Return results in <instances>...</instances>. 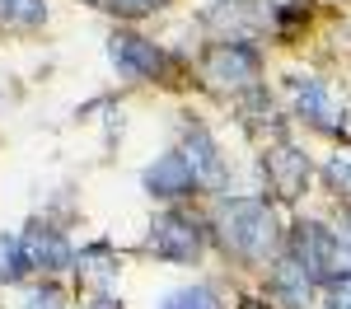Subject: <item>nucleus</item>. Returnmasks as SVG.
Wrapping results in <instances>:
<instances>
[{"label": "nucleus", "mask_w": 351, "mask_h": 309, "mask_svg": "<svg viewBox=\"0 0 351 309\" xmlns=\"http://www.w3.org/2000/svg\"><path fill=\"white\" fill-rule=\"evenodd\" d=\"M160 309H220V300H216V291H211V286H183V291L164 295Z\"/></svg>", "instance_id": "16"}, {"label": "nucleus", "mask_w": 351, "mask_h": 309, "mask_svg": "<svg viewBox=\"0 0 351 309\" xmlns=\"http://www.w3.org/2000/svg\"><path fill=\"white\" fill-rule=\"evenodd\" d=\"M75 272H80V281L94 295H108V286L117 281V253H112L108 244H89V249H80V258H75Z\"/></svg>", "instance_id": "12"}, {"label": "nucleus", "mask_w": 351, "mask_h": 309, "mask_svg": "<svg viewBox=\"0 0 351 309\" xmlns=\"http://www.w3.org/2000/svg\"><path fill=\"white\" fill-rule=\"evenodd\" d=\"M328 309H351V277L328 281Z\"/></svg>", "instance_id": "20"}, {"label": "nucleus", "mask_w": 351, "mask_h": 309, "mask_svg": "<svg viewBox=\"0 0 351 309\" xmlns=\"http://www.w3.org/2000/svg\"><path fill=\"white\" fill-rule=\"evenodd\" d=\"M328 183H332L337 193H351V155H337V160L328 164Z\"/></svg>", "instance_id": "19"}, {"label": "nucleus", "mask_w": 351, "mask_h": 309, "mask_svg": "<svg viewBox=\"0 0 351 309\" xmlns=\"http://www.w3.org/2000/svg\"><path fill=\"white\" fill-rule=\"evenodd\" d=\"M281 10L276 0H216L206 10V28L220 33V42H243L253 33H267V28H281Z\"/></svg>", "instance_id": "2"}, {"label": "nucleus", "mask_w": 351, "mask_h": 309, "mask_svg": "<svg viewBox=\"0 0 351 309\" xmlns=\"http://www.w3.org/2000/svg\"><path fill=\"white\" fill-rule=\"evenodd\" d=\"M24 309H66V295H61V286L43 281V286H33V291H28Z\"/></svg>", "instance_id": "17"}, {"label": "nucleus", "mask_w": 351, "mask_h": 309, "mask_svg": "<svg viewBox=\"0 0 351 309\" xmlns=\"http://www.w3.org/2000/svg\"><path fill=\"white\" fill-rule=\"evenodd\" d=\"M202 75L216 94H248L258 89V52L248 42H216L202 56Z\"/></svg>", "instance_id": "3"}, {"label": "nucleus", "mask_w": 351, "mask_h": 309, "mask_svg": "<svg viewBox=\"0 0 351 309\" xmlns=\"http://www.w3.org/2000/svg\"><path fill=\"white\" fill-rule=\"evenodd\" d=\"M47 19V5L43 0H0V24L10 28H33Z\"/></svg>", "instance_id": "15"}, {"label": "nucleus", "mask_w": 351, "mask_h": 309, "mask_svg": "<svg viewBox=\"0 0 351 309\" xmlns=\"http://www.w3.org/2000/svg\"><path fill=\"white\" fill-rule=\"evenodd\" d=\"M216 239L234 258H271L276 253V216L263 197H225L216 206Z\"/></svg>", "instance_id": "1"}, {"label": "nucleus", "mask_w": 351, "mask_h": 309, "mask_svg": "<svg viewBox=\"0 0 351 309\" xmlns=\"http://www.w3.org/2000/svg\"><path fill=\"white\" fill-rule=\"evenodd\" d=\"M89 309H122V300H112V295H94Z\"/></svg>", "instance_id": "21"}, {"label": "nucleus", "mask_w": 351, "mask_h": 309, "mask_svg": "<svg viewBox=\"0 0 351 309\" xmlns=\"http://www.w3.org/2000/svg\"><path fill=\"white\" fill-rule=\"evenodd\" d=\"M239 122L253 132V136H286V127H281V112H276V103H271L263 89H248L239 99Z\"/></svg>", "instance_id": "13"}, {"label": "nucleus", "mask_w": 351, "mask_h": 309, "mask_svg": "<svg viewBox=\"0 0 351 309\" xmlns=\"http://www.w3.org/2000/svg\"><path fill=\"white\" fill-rule=\"evenodd\" d=\"M263 178L276 193V201H300L304 188H309V155L286 145V140H276L267 150V160H263Z\"/></svg>", "instance_id": "6"}, {"label": "nucleus", "mask_w": 351, "mask_h": 309, "mask_svg": "<svg viewBox=\"0 0 351 309\" xmlns=\"http://www.w3.org/2000/svg\"><path fill=\"white\" fill-rule=\"evenodd\" d=\"M28 272H33V262H28V253H24V234H0V281L14 286Z\"/></svg>", "instance_id": "14"}, {"label": "nucleus", "mask_w": 351, "mask_h": 309, "mask_svg": "<svg viewBox=\"0 0 351 309\" xmlns=\"http://www.w3.org/2000/svg\"><path fill=\"white\" fill-rule=\"evenodd\" d=\"M112 14H122V19H141V14H155V10H164L169 0H104Z\"/></svg>", "instance_id": "18"}, {"label": "nucleus", "mask_w": 351, "mask_h": 309, "mask_svg": "<svg viewBox=\"0 0 351 309\" xmlns=\"http://www.w3.org/2000/svg\"><path fill=\"white\" fill-rule=\"evenodd\" d=\"M24 253H28V262H33V272H61V267H71V262H75L71 239H66L56 225H47V221H28Z\"/></svg>", "instance_id": "8"}, {"label": "nucleus", "mask_w": 351, "mask_h": 309, "mask_svg": "<svg viewBox=\"0 0 351 309\" xmlns=\"http://www.w3.org/2000/svg\"><path fill=\"white\" fill-rule=\"evenodd\" d=\"M291 103L304 122H314L319 132H342L347 127V103L314 75H291Z\"/></svg>", "instance_id": "5"}, {"label": "nucleus", "mask_w": 351, "mask_h": 309, "mask_svg": "<svg viewBox=\"0 0 351 309\" xmlns=\"http://www.w3.org/2000/svg\"><path fill=\"white\" fill-rule=\"evenodd\" d=\"M202 225L183 216V211H164L160 221L150 225V253L164 262H197L202 258Z\"/></svg>", "instance_id": "4"}, {"label": "nucleus", "mask_w": 351, "mask_h": 309, "mask_svg": "<svg viewBox=\"0 0 351 309\" xmlns=\"http://www.w3.org/2000/svg\"><path fill=\"white\" fill-rule=\"evenodd\" d=\"M178 150H183V160H188V169H192V178H197L202 193H216L220 183H225V160H220V145L211 140L206 127H188Z\"/></svg>", "instance_id": "9"}, {"label": "nucleus", "mask_w": 351, "mask_h": 309, "mask_svg": "<svg viewBox=\"0 0 351 309\" xmlns=\"http://www.w3.org/2000/svg\"><path fill=\"white\" fill-rule=\"evenodd\" d=\"M108 56L117 66V75H127V80H155L164 71V52L150 38H141V33H112Z\"/></svg>", "instance_id": "7"}, {"label": "nucleus", "mask_w": 351, "mask_h": 309, "mask_svg": "<svg viewBox=\"0 0 351 309\" xmlns=\"http://www.w3.org/2000/svg\"><path fill=\"white\" fill-rule=\"evenodd\" d=\"M141 183H145V193L164 197V201H178V197H188V193H202L197 178H192V169H188V160H183V150L160 155L155 164L141 173Z\"/></svg>", "instance_id": "10"}, {"label": "nucleus", "mask_w": 351, "mask_h": 309, "mask_svg": "<svg viewBox=\"0 0 351 309\" xmlns=\"http://www.w3.org/2000/svg\"><path fill=\"white\" fill-rule=\"evenodd\" d=\"M314 286H319V277H314L304 262H295L291 253H281V258L271 262V295L286 309H304L309 295H314Z\"/></svg>", "instance_id": "11"}, {"label": "nucleus", "mask_w": 351, "mask_h": 309, "mask_svg": "<svg viewBox=\"0 0 351 309\" xmlns=\"http://www.w3.org/2000/svg\"><path fill=\"white\" fill-rule=\"evenodd\" d=\"M337 239L351 249V211H342V225H337Z\"/></svg>", "instance_id": "22"}]
</instances>
